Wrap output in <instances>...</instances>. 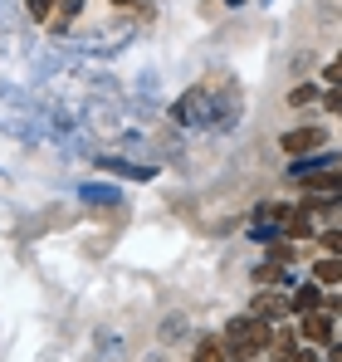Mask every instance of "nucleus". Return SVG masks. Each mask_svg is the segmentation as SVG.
<instances>
[{"label":"nucleus","mask_w":342,"mask_h":362,"mask_svg":"<svg viewBox=\"0 0 342 362\" xmlns=\"http://www.w3.org/2000/svg\"><path fill=\"white\" fill-rule=\"evenodd\" d=\"M323 88H342V49L328 59V69H323Z\"/></svg>","instance_id":"obj_20"},{"label":"nucleus","mask_w":342,"mask_h":362,"mask_svg":"<svg viewBox=\"0 0 342 362\" xmlns=\"http://www.w3.org/2000/svg\"><path fill=\"white\" fill-rule=\"evenodd\" d=\"M269 338H274V323L259 318V313H240L220 328V343H225V358L230 362H254L269 353Z\"/></svg>","instance_id":"obj_1"},{"label":"nucleus","mask_w":342,"mask_h":362,"mask_svg":"<svg viewBox=\"0 0 342 362\" xmlns=\"http://www.w3.org/2000/svg\"><path fill=\"white\" fill-rule=\"evenodd\" d=\"M303 348V338H298V328L293 323H274V338H269V353L264 358H274V362H288L293 353Z\"/></svg>","instance_id":"obj_9"},{"label":"nucleus","mask_w":342,"mask_h":362,"mask_svg":"<svg viewBox=\"0 0 342 362\" xmlns=\"http://www.w3.org/2000/svg\"><path fill=\"white\" fill-rule=\"evenodd\" d=\"M254 362H264V358H254ZM269 362H274V358H269Z\"/></svg>","instance_id":"obj_26"},{"label":"nucleus","mask_w":342,"mask_h":362,"mask_svg":"<svg viewBox=\"0 0 342 362\" xmlns=\"http://www.w3.org/2000/svg\"><path fill=\"white\" fill-rule=\"evenodd\" d=\"M323 147H328V127L323 122H303V127L279 132V152L284 157H308V152H323Z\"/></svg>","instance_id":"obj_3"},{"label":"nucleus","mask_w":342,"mask_h":362,"mask_svg":"<svg viewBox=\"0 0 342 362\" xmlns=\"http://www.w3.org/2000/svg\"><path fill=\"white\" fill-rule=\"evenodd\" d=\"M288 230L279 226V221H249V240L254 245H274V240H284Z\"/></svg>","instance_id":"obj_14"},{"label":"nucleus","mask_w":342,"mask_h":362,"mask_svg":"<svg viewBox=\"0 0 342 362\" xmlns=\"http://www.w3.org/2000/svg\"><path fill=\"white\" fill-rule=\"evenodd\" d=\"M318 245H323V255H342V226H333V230H318Z\"/></svg>","instance_id":"obj_19"},{"label":"nucleus","mask_w":342,"mask_h":362,"mask_svg":"<svg viewBox=\"0 0 342 362\" xmlns=\"http://www.w3.org/2000/svg\"><path fill=\"white\" fill-rule=\"evenodd\" d=\"M191 362H230V358H225V343H220V338H196V353H191Z\"/></svg>","instance_id":"obj_15"},{"label":"nucleus","mask_w":342,"mask_h":362,"mask_svg":"<svg viewBox=\"0 0 342 362\" xmlns=\"http://www.w3.org/2000/svg\"><path fill=\"white\" fill-rule=\"evenodd\" d=\"M342 167V152L323 147V152H308V157H288V177L303 181V177H318V172H338Z\"/></svg>","instance_id":"obj_5"},{"label":"nucleus","mask_w":342,"mask_h":362,"mask_svg":"<svg viewBox=\"0 0 342 362\" xmlns=\"http://www.w3.org/2000/svg\"><path fill=\"white\" fill-rule=\"evenodd\" d=\"M264 250H269V259H274V264H293V255H298V245L288 240H274V245H264Z\"/></svg>","instance_id":"obj_18"},{"label":"nucleus","mask_w":342,"mask_h":362,"mask_svg":"<svg viewBox=\"0 0 342 362\" xmlns=\"http://www.w3.org/2000/svg\"><path fill=\"white\" fill-rule=\"evenodd\" d=\"M93 167H98V172H113V177H122V181H152L157 177V167L127 162V157H93Z\"/></svg>","instance_id":"obj_8"},{"label":"nucleus","mask_w":342,"mask_h":362,"mask_svg":"<svg viewBox=\"0 0 342 362\" xmlns=\"http://www.w3.org/2000/svg\"><path fill=\"white\" fill-rule=\"evenodd\" d=\"M249 313H259V318H269V323H284L288 313V289H259L254 299H249Z\"/></svg>","instance_id":"obj_6"},{"label":"nucleus","mask_w":342,"mask_h":362,"mask_svg":"<svg viewBox=\"0 0 342 362\" xmlns=\"http://www.w3.org/2000/svg\"><path fill=\"white\" fill-rule=\"evenodd\" d=\"M220 5H225V10H240V5H249V0H220Z\"/></svg>","instance_id":"obj_24"},{"label":"nucleus","mask_w":342,"mask_h":362,"mask_svg":"<svg viewBox=\"0 0 342 362\" xmlns=\"http://www.w3.org/2000/svg\"><path fill=\"white\" fill-rule=\"evenodd\" d=\"M328 313H342V294H328Z\"/></svg>","instance_id":"obj_23"},{"label":"nucleus","mask_w":342,"mask_h":362,"mask_svg":"<svg viewBox=\"0 0 342 362\" xmlns=\"http://www.w3.org/2000/svg\"><path fill=\"white\" fill-rule=\"evenodd\" d=\"M288 362H323V348H298Z\"/></svg>","instance_id":"obj_22"},{"label":"nucleus","mask_w":342,"mask_h":362,"mask_svg":"<svg viewBox=\"0 0 342 362\" xmlns=\"http://www.w3.org/2000/svg\"><path fill=\"white\" fill-rule=\"evenodd\" d=\"M288 211H293L288 201H259L254 206V221H279V226H288Z\"/></svg>","instance_id":"obj_16"},{"label":"nucleus","mask_w":342,"mask_h":362,"mask_svg":"<svg viewBox=\"0 0 342 362\" xmlns=\"http://www.w3.org/2000/svg\"><path fill=\"white\" fill-rule=\"evenodd\" d=\"M298 186H303L308 196H323V201H333V206H338V201H342V167H338V172H318V177H303Z\"/></svg>","instance_id":"obj_10"},{"label":"nucleus","mask_w":342,"mask_h":362,"mask_svg":"<svg viewBox=\"0 0 342 362\" xmlns=\"http://www.w3.org/2000/svg\"><path fill=\"white\" fill-rule=\"evenodd\" d=\"M78 10H83V0H59V10L49 15V25H45V30H49V35H64V30L78 20Z\"/></svg>","instance_id":"obj_13"},{"label":"nucleus","mask_w":342,"mask_h":362,"mask_svg":"<svg viewBox=\"0 0 342 362\" xmlns=\"http://www.w3.org/2000/svg\"><path fill=\"white\" fill-rule=\"evenodd\" d=\"M171 122H181V127H211V122H225V118H220V108H216V93H211L206 83H196V88H186V93L171 103Z\"/></svg>","instance_id":"obj_2"},{"label":"nucleus","mask_w":342,"mask_h":362,"mask_svg":"<svg viewBox=\"0 0 342 362\" xmlns=\"http://www.w3.org/2000/svg\"><path fill=\"white\" fill-rule=\"evenodd\" d=\"M318 98H323V88H318V83H298V88L288 93V103H293V108H308V103H318Z\"/></svg>","instance_id":"obj_17"},{"label":"nucleus","mask_w":342,"mask_h":362,"mask_svg":"<svg viewBox=\"0 0 342 362\" xmlns=\"http://www.w3.org/2000/svg\"><path fill=\"white\" fill-rule=\"evenodd\" d=\"M298 338H303L308 348H328V343L338 338V313H328V308L303 313V318H298Z\"/></svg>","instance_id":"obj_4"},{"label":"nucleus","mask_w":342,"mask_h":362,"mask_svg":"<svg viewBox=\"0 0 342 362\" xmlns=\"http://www.w3.org/2000/svg\"><path fill=\"white\" fill-rule=\"evenodd\" d=\"M78 196H83L88 206H117V201H122V191L108 186V181H83V186H78Z\"/></svg>","instance_id":"obj_11"},{"label":"nucleus","mask_w":342,"mask_h":362,"mask_svg":"<svg viewBox=\"0 0 342 362\" xmlns=\"http://www.w3.org/2000/svg\"><path fill=\"white\" fill-rule=\"evenodd\" d=\"M54 5H59V0H30V15H35L40 25H49V15H54Z\"/></svg>","instance_id":"obj_21"},{"label":"nucleus","mask_w":342,"mask_h":362,"mask_svg":"<svg viewBox=\"0 0 342 362\" xmlns=\"http://www.w3.org/2000/svg\"><path fill=\"white\" fill-rule=\"evenodd\" d=\"M313 279H318L323 289H338L342 284V255H323V259L313 264Z\"/></svg>","instance_id":"obj_12"},{"label":"nucleus","mask_w":342,"mask_h":362,"mask_svg":"<svg viewBox=\"0 0 342 362\" xmlns=\"http://www.w3.org/2000/svg\"><path fill=\"white\" fill-rule=\"evenodd\" d=\"M113 5H137V0H113Z\"/></svg>","instance_id":"obj_25"},{"label":"nucleus","mask_w":342,"mask_h":362,"mask_svg":"<svg viewBox=\"0 0 342 362\" xmlns=\"http://www.w3.org/2000/svg\"><path fill=\"white\" fill-rule=\"evenodd\" d=\"M288 308L303 318V313H318V308H328V289L318 284V279H308V284H293L288 289Z\"/></svg>","instance_id":"obj_7"},{"label":"nucleus","mask_w":342,"mask_h":362,"mask_svg":"<svg viewBox=\"0 0 342 362\" xmlns=\"http://www.w3.org/2000/svg\"><path fill=\"white\" fill-rule=\"evenodd\" d=\"M338 338H342V328H338Z\"/></svg>","instance_id":"obj_27"}]
</instances>
